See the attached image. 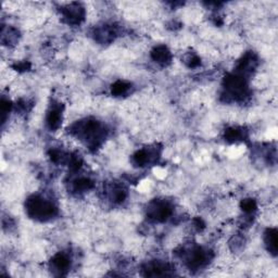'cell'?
Here are the masks:
<instances>
[{
	"instance_id": "obj_12",
	"label": "cell",
	"mask_w": 278,
	"mask_h": 278,
	"mask_svg": "<svg viewBox=\"0 0 278 278\" xmlns=\"http://www.w3.org/2000/svg\"><path fill=\"white\" fill-rule=\"evenodd\" d=\"M265 243L268 251L272 252L275 256L277 252V230L275 228H270L266 230Z\"/></svg>"
},
{
	"instance_id": "obj_6",
	"label": "cell",
	"mask_w": 278,
	"mask_h": 278,
	"mask_svg": "<svg viewBox=\"0 0 278 278\" xmlns=\"http://www.w3.org/2000/svg\"><path fill=\"white\" fill-rule=\"evenodd\" d=\"M209 259L208 251H204L200 247H195L187 253L186 262L187 265L192 270H198L201 266H204Z\"/></svg>"
},
{
	"instance_id": "obj_19",
	"label": "cell",
	"mask_w": 278,
	"mask_h": 278,
	"mask_svg": "<svg viewBox=\"0 0 278 278\" xmlns=\"http://www.w3.org/2000/svg\"><path fill=\"white\" fill-rule=\"evenodd\" d=\"M225 137L229 141H236L241 137V133H240V130L238 129H229L226 130Z\"/></svg>"
},
{
	"instance_id": "obj_8",
	"label": "cell",
	"mask_w": 278,
	"mask_h": 278,
	"mask_svg": "<svg viewBox=\"0 0 278 278\" xmlns=\"http://www.w3.org/2000/svg\"><path fill=\"white\" fill-rule=\"evenodd\" d=\"M70 265H71L70 258L67 256V254L62 252L56 253L53 258V260H51V266H53L55 271L59 272L60 274H62L63 272L68 271Z\"/></svg>"
},
{
	"instance_id": "obj_1",
	"label": "cell",
	"mask_w": 278,
	"mask_h": 278,
	"mask_svg": "<svg viewBox=\"0 0 278 278\" xmlns=\"http://www.w3.org/2000/svg\"><path fill=\"white\" fill-rule=\"evenodd\" d=\"M72 133L78 138L84 139L91 148H98L106 137L103 126L98 121L88 119L79 121L72 126Z\"/></svg>"
},
{
	"instance_id": "obj_10",
	"label": "cell",
	"mask_w": 278,
	"mask_h": 278,
	"mask_svg": "<svg viewBox=\"0 0 278 278\" xmlns=\"http://www.w3.org/2000/svg\"><path fill=\"white\" fill-rule=\"evenodd\" d=\"M116 35V31L113 28V26L110 25H103L101 27H98L95 32V37L98 41L102 42H110L111 40L114 39Z\"/></svg>"
},
{
	"instance_id": "obj_4",
	"label": "cell",
	"mask_w": 278,
	"mask_h": 278,
	"mask_svg": "<svg viewBox=\"0 0 278 278\" xmlns=\"http://www.w3.org/2000/svg\"><path fill=\"white\" fill-rule=\"evenodd\" d=\"M172 206L166 201H154L149 205L148 216L155 222H166L172 215Z\"/></svg>"
},
{
	"instance_id": "obj_15",
	"label": "cell",
	"mask_w": 278,
	"mask_h": 278,
	"mask_svg": "<svg viewBox=\"0 0 278 278\" xmlns=\"http://www.w3.org/2000/svg\"><path fill=\"white\" fill-rule=\"evenodd\" d=\"M130 83H126L124 81H117L112 85L111 92L113 95L122 96V95H125V93L130 91Z\"/></svg>"
},
{
	"instance_id": "obj_7",
	"label": "cell",
	"mask_w": 278,
	"mask_h": 278,
	"mask_svg": "<svg viewBox=\"0 0 278 278\" xmlns=\"http://www.w3.org/2000/svg\"><path fill=\"white\" fill-rule=\"evenodd\" d=\"M61 121H62V107L60 106V103L51 105L46 116L47 126H48L51 130H58L61 123H62Z\"/></svg>"
},
{
	"instance_id": "obj_18",
	"label": "cell",
	"mask_w": 278,
	"mask_h": 278,
	"mask_svg": "<svg viewBox=\"0 0 278 278\" xmlns=\"http://www.w3.org/2000/svg\"><path fill=\"white\" fill-rule=\"evenodd\" d=\"M241 209L247 213H251V212L257 210V202L252 199L243 200L241 202Z\"/></svg>"
},
{
	"instance_id": "obj_17",
	"label": "cell",
	"mask_w": 278,
	"mask_h": 278,
	"mask_svg": "<svg viewBox=\"0 0 278 278\" xmlns=\"http://www.w3.org/2000/svg\"><path fill=\"white\" fill-rule=\"evenodd\" d=\"M18 40V32L14 28H8L7 32L2 31V41L3 42H16Z\"/></svg>"
},
{
	"instance_id": "obj_5",
	"label": "cell",
	"mask_w": 278,
	"mask_h": 278,
	"mask_svg": "<svg viewBox=\"0 0 278 278\" xmlns=\"http://www.w3.org/2000/svg\"><path fill=\"white\" fill-rule=\"evenodd\" d=\"M63 17L71 24H79L85 19V9L81 3L72 2L62 8Z\"/></svg>"
},
{
	"instance_id": "obj_14",
	"label": "cell",
	"mask_w": 278,
	"mask_h": 278,
	"mask_svg": "<svg viewBox=\"0 0 278 278\" xmlns=\"http://www.w3.org/2000/svg\"><path fill=\"white\" fill-rule=\"evenodd\" d=\"M150 155H151V153L148 152L147 150H139V151H137L133 155V161L136 166L144 167L151 160Z\"/></svg>"
},
{
	"instance_id": "obj_11",
	"label": "cell",
	"mask_w": 278,
	"mask_h": 278,
	"mask_svg": "<svg viewBox=\"0 0 278 278\" xmlns=\"http://www.w3.org/2000/svg\"><path fill=\"white\" fill-rule=\"evenodd\" d=\"M145 271L147 272L148 276H163L168 275V272L171 271L168 264L161 262H151L146 266Z\"/></svg>"
},
{
	"instance_id": "obj_3",
	"label": "cell",
	"mask_w": 278,
	"mask_h": 278,
	"mask_svg": "<svg viewBox=\"0 0 278 278\" xmlns=\"http://www.w3.org/2000/svg\"><path fill=\"white\" fill-rule=\"evenodd\" d=\"M224 87L227 95L232 97L234 100L243 99L248 89L246 78L243 77V75L239 73L227 75L224 79Z\"/></svg>"
},
{
	"instance_id": "obj_13",
	"label": "cell",
	"mask_w": 278,
	"mask_h": 278,
	"mask_svg": "<svg viewBox=\"0 0 278 278\" xmlns=\"http://www.w3.org/2000/svg\"><path fill=\"white\" fill-rule=\"evenodd\" d=\"M73 186H74V190L75 191L84 192V191H87L89 189H92L93 186V184L87 177H79V178H77L76 181L74 182Z\"/></svg>"
},
{
	"instance_id": "obj_16",
	"label": "cell",
	"mask_w": 278,
	"mask_h": 278,
	"mask_svg": "<svg viewBox=\"0 0 278 278\" xmlns=\"http://www.w3.org/2000/svg\"><path fill=\"white\" fill-rule=\"evenodd\" d=\"M127 197V192L122 187H114L111 192V198L114 202H123Z\"/></svg>"
},
{
	"instance_id": "obj_2",
	"label": "cell",
	"mask_w": 278,
	"mask_h": 278,
	"mask_svg": "<svg viewBox=\"0 0 278 278\" xmlns=\"http://www.w3.org/2000/svg\"><path fill=\"white\" fill-rule=\"evenodd\" d=\"M25 208L30 218L41 221V222L53 219L58 213V209L53 202L40 196H32L28 198Z\"/></svg>"
},
{
	"instance_id": "obj_9",
	"label": "cell",
	"mask_w": 278,
	"mask_h": 278,
	"mask_svg": "<svg viewBox=\"0 0 278 278\" xmlns=\"http://www.w3.org/2000/svg\"><path fill=\"white\" fill-rule=\"evenodd\" d=\"M151 58L162 65L167 64L172 59V55L166 46H158L151 51Z\"/></svg>"
}]
</instances>
